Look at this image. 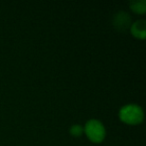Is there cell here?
<instances>
[{
	"instance_id": "cell-1",
	"label": "cell",
	"mask_w": 146,
	"mask_h": 146,
	"mask_svg": "<svg viewBox=\"0 0 146 146\" xmlns=\"http://www.w3.org/2000/svg\"><path fill=\"white\" fill-rule=\"evenodd\" d=\"M119 118L122 122L129 125H137L143 121L144 113L140 106L136 104H127L119 111Z\"/></svg>"
},
{
	"instance_id": "cell-2",
	"label": "cell",
	"mask_w": 146,
	"mask_h": 146,
	"mask_svg": "<svg viewBox=\"0 0 146 146\" xmlns=\"http://www.w3.org/2000/svg\"><path fill=\"white\" fill-rule=\"evenodd\" d=\"M87 138L93 143H101L106 135L104 125L97 119H90L83 127Z\"/></svg>"
},
{
	"instance_id": "cell-3",
	"label": "cell",
	"mask_w": 146,
	"mask_h": 146,
	"mask_svg": "<svg viewBox=\"0 0 146 146\" xmlns=\"http://www.w3.org/2000/svg\"><path fill=\"white\" fill-rule=\"evenodd\" d=\"M113 25L120 31H124L131 26V18L125 12H119L114 16Z\"/></svg>"
},
{
	"instance_id": "cell-4",
	"label": "cell",
	"mask_w": 146,
	"mask_h": 146,
	"mask_svg": "<svg viewBox=\"0 0 146 146\" xmlns=\"http://www.w3.org/2000/svg\"><path fill=\"white\" fill-rule=\"evenodd\" d=\"M130 32L134 37L143 40L146 36V21L137 20L130 26Z\"/></svg>"
},
{
	"instance_id": "cell-5",
	"label": "cell",
	"mask_w": 146,
	"mask_h": 146,
	"mask_svg": "<svg viewBox=\"0 0 146 146\" xmlns=\"http://www.w3.org/2000/svg\"><path fill=\"white\" fill-rule=\"evenodd\" d=\"M129 6L133 12L137 14H143L146 11V1L145 0H136V1H131L129 3Z\"/></svg>"
},
{
	"instance_id": "cell-6",
	"label": "cell",
	"mask_w": 146,
	"mask_h": 146,
	"mask_svg": "<svg viewBox=\"0 0 146 146\" xmlns=\"http://www.w3.org/2000/svg\"><path fill=\"white\" fill-rule=\"evenodd\" d=\"M70 134L74 137H79V136L82 135V133L84 132L83 130V127L79 124H74L70 127Z\"/></svg>"
}]
</instances>
